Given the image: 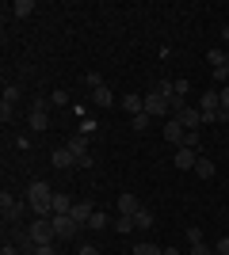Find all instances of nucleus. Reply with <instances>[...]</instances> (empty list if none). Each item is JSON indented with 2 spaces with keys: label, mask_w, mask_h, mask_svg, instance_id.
Returning a JSON list of instances; mask_svg holds the SVG:
<instances>
[{
  "label": "nucleus",
  "mask_w": 229,
  "mask_h": 255,
  "mask_svg": "<svg viewBox=\"0 0 229 255\" xmlns=\"http://www.w3.org/2000/svg\"><path fill=\"white\" fill-rule=\"evenodd\" d=\"M27 206H31L34 217H54V191H50V183L34 179L27 187Z\"/></svg>",
  "instance_id": "f257e3e1"
},
{
  "label": "nucleus",
  "mask_w": 229,
  "mask_h": 255,
  "mask_svg": "<svg viewBox=\"0 0 229 255\" xmlns=\"http://www.w3.org/2000/svg\"><path fill=\"white\" fill-rule=\"evenodd\" d=\"M27 229H31L34 244H57V233H54V221H50V217H34V225H27Z\"/></svg>",
  "instance_id": "f03ea898"
},
{
  "label": "nucleus",
  "mask_w": 229,
  "mask_h": 255,
  "mask_svg": "<svg viewBox=\"0 0 229 255\" xmlns=\"http://www.w3.org/2000/svg\"><path fill=\"white\" fill-rule=\"evenodd\" d=\"M0 210H4V221H8V225H15V221L23 217V210H31V206H27V202H19V198H15L11 191H4V194H0Z\"/></svg>",
  "instance_id": "7ed1b4c3"
},
{
  "label": "nucleus",
  "mask_w": 229,
  "mask_h": 255,
  "mask_svg": "<svg viewBox=\"0 0 229 255\" xmlns=\"http://www.w3.org/2000/svg\"><path fill=\"white\" fill-rule=\"evenodd\" d=\"M199 111H203V122H218L222 115V103H218V88H210L199 96Z\"/></svg>",
  "instance_id": "20e7f679"
},
{
  "label": "nucleus",
  "mask_w": 229,
  "mask_h": 255,
  "mask_svg": "<svg viewBox=\"0 0 229 255\" xmlns=\"http://www.w3.org/2000/svg\"><path fill=\"white\" fill-rule=\"evenodd\" d=\"M172 118H176V122H180V126L187 129V133L203 126V111H199V107H191V103H187V107H180V111H176Z\"/></svg>",
  "instance_id": "39448f33"
},
{
  "label": "nucleus",
  "mask_w": 229,
  "mask_h": 255,
  "mask_svg": "<svg viewBox=\"0 0 229 255\" xmlns=\"http://www.w3.org/2000/svg\"><path fill=\"white\" fill-rule=\"evenodd\" d=\"M50 221H54V233H57V240H73V236L80 233V225H76L73 217H69V213H54Z\"/></svg>",
  "instance_id": "423d86ee"
},
{
  "label": "nucleus",
  "mask_w": 229,
  "mask_h": 255,
  "mask_svg": "<svg viewBox=\"0 0 229 255\" xmlns=\"http://www.w3.org/2000/svg\"><path fill=\"white\" fill-rule=\"evenodd\" d=\"M161 133H164V141H168V145H176V149H180V145H184V141H187V129L180 126V122H176V118H164V126H161Z\"/></svg>",
  "instance_id": "0eeeda50"
},
{
  "label": "nucleus",
  "mask_w": 229,
  "mask_h": 255,
  "mask_svg": "<svg viewBox=\"0 0 229 255\" xmlns=\"http://www.w3.org/2000/svg\"><path fill=\"white\" fill-rule=\"evenodd\" d=\"M145 115H149V118H164V115H172V111H168V99L157 96V92H149V96H145Z\"/></svg>",
  "instance_id": "6e6552de"
},
{
  "label": "nucleus",
  "mask_w": 229,
  "mask_h": 255,
  "mask_svg": "<svg viewBox=\"0 0 229 255\" xmlns=\"http://www.w3.org/2000/svg\"><path fill=\"white\" fill-rule=\"evenodd\" d=\"M46 107H50V103H42V99L31 107V129H34V133H46V129H50V115H46Z\"/></svg>",
  "instance_id": "1a4fd4ad"
},
{
  "label": "nucleus",
  "mask_w": 229,
  "mask_h": 255,
  "mask_svg": "<svg viewBox=\"0 0 229 255\" xmlns=\"http://www.w3.org/2000/svg\"><path fill=\"white\" fill-rule=\"evenodd\" d=\"M172 164H176L180 171H195L199 156H195V149H187V145H180V149H176V156H172Z\"/></svg>",
  "instance_id": "9d476101"
},
{
  "label": "nucleus",
  "mask_w": 229,
  "mask_h": 255,
  "mask_svg": "<svg viewBox=\"0 0 229 255\" xmlns=\"http://www.w3.org/2000/svg\"><path fill=\"white\" fill-rule=\"evenodd\" d=\"M142 210V202H138V194H119V217H134V213Z\"/></svg>",
  "instance_id": "9b49d317"
},
{
  "label": "nucleus",
  "mask_w": 229,
  "mask_h": 255,
  "mask_svg": "<svg viewBox=\"0 0 229 255\" xmlns=\"http://www.w3.org/2000/svg\"><path fill=\"white\" fill-rule=\"evenodd\" d=\"M69 152H73L76 156V164H80V160L88 156V133H73V137H69V145H65Z\"/></svg>",
  "instance_id": "f8f14e48"
},
{
  "label": "nucleus",
  "mask_w": 229,
  "mask_h": 255,
  "mask_svg": "<svg viewBox=\"0 0 229 255\" xmlns=\"http://www.w3.org/2000/svg\"><path fill=\"white\" fill-rule=\"evenodd\" d=\"M92 213H96V206H92V202H73V213H69V217H73V221L80 225V229H84Z\"/></svg>",
  "instance_id": "ddd939ff"
},
{
  "label": "nucleus",
  "mask_w": 229,
  "mask_h": 255,
  "mask_svg": "<svg viewBox=\"0 0 229 255\" xmlns=\"http://www.w3.org/2000/svg\"><path fill=\"white\" fill-rule=\"evenodd\" d=\"M92 103H99V107H115V92H111L107 84H96V88H92Z\"/></svg>",
  "instance_id": "4468645a"
},
{
  "label": "nucleus",
  "mask_w": 229,
  "mask_h": 255,
  "mask_svg": "<svg viewBox=\"0 0 229 255\" xmlns=\"http://www.w3.org/2000/svg\"><path fill=\"white\" fill-rule=\"evenodd\" d=\"M50 164L54 168H76V156L69 149H54V156H50Z\"/></svg>",
  "instance_id": "2eb2a0df"
},
{
  "label": "nucleus",
  "mask_w": 229,
  "mask_h": 255,
  "mask_svg": "<svg viewBox=\"0 0 229 255\" xmlns=\"http://www.w3.org/2000/svg\"><path fill=\"white\" fill-rule=\"evenodd\" d=\"M122 107H126V115H145V96H126L122 99Z\"/></svg>",
  "instance_id": "dca6fc26"
},
{
  "label": "nucleus",
  "mask_w": 229,
  "mask_h": 255,
  "mask_svg": "<svg viewBox=\"0 0 229 255\" xmlns=\"http://www.w3.org/2000/svg\"><path fill=\"white\" fill-rule=\"evenodd\" d=\"M8 11L15 15V19H27V15H34V0H15Z\"/></svg>",
  "instance_id": "f3484780"
},
{
  "label": "nucleus",
  "mask_w": 229,
  "mask_h": 255,
  "mask_svg": "<svg viewBox=\"0 0 229 255\" xmlns=\"http://www.w3.org/2000/svg\"><path fill=\"white\" fill-rule=\"evenodd\" d=\"M134 229H153V210L149 206H142V210L134 213Z\"/></svg>",
  "instance_id": "a211bd4d"
},
{
  "label": "nucleus",
  "mask_w": 229,
  "mask_h": 255,
  "mask_svg": "<svg viewBox=\"0 0 229 255\" xmlns=\"http://www.w3.org/2000/svg\"><path fill=\"white\" fill-rule=\"evenodd\" d=\"M195 175H199V179H214V160L199 156V164H195Z\"/></svg>",
  "instance_id": "6ab92c4d"
},
{
  "label": "nucleus",
  "mask_w": 229,
  "mask_h": 255,
  "mask_svg": "<svg viewBox=\"0 0 229 255\" xmlns=\"http://www.w3.org/2000/svg\"><path fill=\"white\" fill-rule=\"evenodd\" d=\"M107 225H111V217H107L103 210H96L92 217H88V225H84V229H96V233H99V229H107Z\"/></svg>",
  "instance_id": "aec40b11"
},
{
  "label": "nucleus",
  "mask_w": 229,
  "mask_h": 255,
  "mask_svg": "<svg viewBox=\"0 0 229 255\" xmlns=\"http://www.w3.org/2000/svg\"><path fill=\"white\" fill-rule=\"evenodd\" d=\"M54 213H73V198H69V194H57V191H54Z\"/></svg>",
  "instance_id": "412c9836"
},
{
  "label": "nucleus",
  "mask_w": 229,
  "mask_h": 255,
  "mask_svg": "<svg viewBox=\"0 0 229 255\" xmlns=\"http://www.w3.org/2000/svg\"><path fill=\"white\" fill-rule=\"evenodd\" d=\"M0 103H8V107L19 103V84H4V99H0Z\"/></svg>",
  "instance_id": "4be33fe9"
},
{
  "label": "nucleus",
  "mask_w": 229,
  "mask_h": 255,
  "mask_svg": "<svg viewBox=\"0 0 229 255\" xmlns=\"http://www.w3.org/2000/svg\"><path fill=\"white\" fill-rule=\"evenodd\" d=\"M130 255H164V248H157V244H134Z\"/></svg>",
  "instance_id": "5701e85b"
},
{
  "label": "nucleus",
  "mask_w": 229,
  "mask_h": 255,
  "mask_svg": "<svg viewBox=\"0 0 229 255\" xmlns=\"http://www.w3.org/2000/svg\"><path fill=\"white\" fill-rule=\"evenodd\" d=\"M111 229H115V233H130V229H134V217H115Z\"/></svg>",
  "instance_id": "b1692460"
},
{
  "label": "nucleus",
  "mask_w": 229,
  "mask_h": 255,
  "mask_svg": "<svg viewBox=\"0 0 229 255\" xmlns=\"http://www.w3.org/2000/svg\"><path fill=\"white\" fill-rule=\"evenodd\" d=\"M149 122H153L149 115H134V118H130V126L138 129V133H142V129H149Z\"/></svg>",
  "instance_id": "393cba45"
},
{
  "label": "nucleus",
  "mask_w": 229,
  "mask_h": 255,
  "mask_svg": "<svg viewBox=\"0 0 229 255\" xmlns=\"http://www.w3.org/2000/svg\"><path fill=\"white\" fill-rule=\"evenodd\" d=\"M187 240H191V244H203V229H199V225H191V229H187Z\"/></svg>",
  "instance_id": "a878e982"
},
{
  "label": "nucleus",
  "mask_w": 229,
  "mask_h": 255,
  "mask_svg": "<svg viewBox=\"0 0 229 255\" xmlns=\"http://www.w3.org/2000/svg\"><path fill=\"white\" fill-rule=\"evenodd\" d=\"M214 255H229V236H218V244H214Z\"/></svg>",
  "instance_id": "bb28decb"
},
{
  "label": "nucleus",
  "mask_w": 229,
  "mask_h": 255,
  "mask_svg": "<svg viewBox=\"0 0 229 255\" xmlns=\"http://www.w3.org/2000/svg\"><path fill=\"white\" fill-rule=\"evenodd\" d=\"M210 76H214V80H218V84H222V88H226V84H229V69H214V73H210Z\"/></svg>",
  "instance_id": "cd10ccee"
},
{
  "label": "nucleus",
  "mask_w": 229,
  "mask_h": 255,
  "mask_svg": "<svg viewBox=\"0 0 229 255\" xmlns=\"http://www.w3.org/2000/svg\"><path fill=\"white\" fill-rule=\"evenodd\" d=\"M65 103H69L65 92H54V96H50V107H65Z\"/></svg>",
  "instance_id": "c85d7f7f"
},
{
  "label": "nucleus",
  "mask_w": 229,
  "mask_h": 255,
  "mask_svg": "<svg viewBox=\"0 0 229 255\" xmlns=\"http://www.w3.org/2000/svg\"><path fill=\"white\" fill-rule=\"evenodd\" d=\"M191 255H214V248H207V244H191Z\"/></svg>",
  "instance_id": "c756f323"
},
{
  "label": "nucleus",
  "mask_w": 229,
  "mask_h": 255,
  "mask_svg": "<svg viewBox=\"0 0 229 255\" xmlns=\"http://www.w3.org/2000/svg\"><path fill=\"white\" fill-rule=\"evenodd\" d=\"M218 103H222V111H229V84L218 92Z\"/></svg>",
  "instance_id": "7c9ffc66"
},
{
  "label": "nucleus",
  "mask_w": 229,
  "mask_h": 255,
  "mask_svg": "<svg viewBox=\"0 0 229 255\" xmlns=\"http://www.w3.org/2000/svg\"><path fill=\"white\" fill-rule=\"evenodd\" d=\"M34 255H57V248L54 244H38V252H34Z\"/></svg>",
  "instance_id": "2f4dec72"
},
{
  "label": "nucleus",
  "mask_w": 229,
  "mask_h": 255,
  "mask_svg": "<svg viewBox=\"0 0 229 255\" xmlns=\"http://www.w3.org/2000/svg\"><path fill=\"white\" fill-rule=\"evenodd\" d=\"M0 255H23V252H19L15 244H4V252H0Z\"/></svg>",
  "instance_id": "473e14b6"
},
{
  "label": "nucleus",
  "mask_w": 229,
  "mask_h": 255,
  "mask_svg": "<svg viewBox=\"0 0 229 255\" xmlns=\"http://www.w3.org/2000/svg\"><path fill=\"white\" fill-rule=\"evenodd\" d=\"M76 255H99V248H92V244H84V248H80V252H76Z\"/></svg>",
  "instance_id": "72a5a7b5"
},
{
  "label": "nucleus",
  "mask_w": 229,
  "mask_h": 255,
  "mask_svg": "<svg viewBox=\"0 0 229 255\" xmlns=\"http://www.w3.org/2000/svg\"><path fill=\"white\" fill-rule=\"evenodd\" d=\"M164 255H184V252H180V248H164Z\"/></svg>",
  "instance_id": "f704fd0d"
},
{
  "label": "nucleus",
  "mask_w": 229,
  "mask_h": 255,
  "mask_svg": "<svg viewBox=\"0 0 229 255\" xmlns=\"http://www.w3.org/2000/svg\"><path fill=\"white\" fill-rule=\"evenodd\" d=\"M222 38H226V42H229V23H226V27H222Z\"/></svg>",
  "instance_id": "c9c22d12"
}]
</instances>
